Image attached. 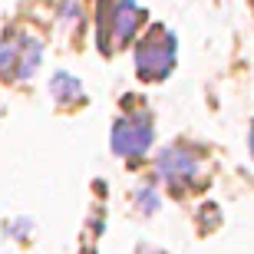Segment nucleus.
Instances as JSON below:
<instances>
[{"mask_svg": "<svg viewBox=\"0 0 254 254\" xmlns=\"http://www.w3.org/2000/svg\"><path fill=\"white\" fill-rule=\"evenodd\" d=\"M195 172H198V159L189 149H182V145L159 155V175L165 182H189V179H195Z\"/></svg>", "mask_w": 254, "mask_h": 254, "instance_id": "20e7f679", "label": "nucleus"}, {"mask_svg": "<svg viewBox=\"0 0 254 254\" xmlns=\"http://www.w3.org/2000/svg\"><path fill=\"white\" fill-rule=\"evenodd\" d=\"M251 155H254V129H251Z\"/></svg>", "mask_w": 254, "mask_h": 254, "instance_id": "423d86ee", "label": "nucleus"}, {"mask_svg": "<svg viewBox=\"0 0 254 254\" xmlns=\"http://www.w3.org/2000/svg\"><path fill=\"white\" fill-rule=\"evenodd\" d=\"M135 66H139V76L145 79H165L175 66V37L165 33L162 27H152V33L139 43Z\"/></svg>", "mask_w": 254, "mask_h": 254, "instance_id": "f257e3e1", "label": "nucleus"}, {"mask_svg": "<svg viewBox=\"0 0 254 254\" xmlns=\"http://www.w3.org/2000/svg\"><path fill=\"white\" fill-rule=\"evenodd\" d=\"M113 17H116V43H126V40L135 33L142 13H139V7H135V3H129V0H119Z\"/></svg>", "mask_w": 254, "mask_h": 254, "instance_id": "39448f33", "label": "nucleus"}, {"mask_svg": "<svg viewBox=\"0 0 254 254\" xmlns=\"http://www.w3.org/2000/svg\"><path fill=\"white\" fill-rule=\"evenodd\" d=\"M40 57H43L40 40L13 33V37H7L0 43V76L3 79H27L37 69Z\"/></svg>", "mask_w": 254, "mask_h": 254, "instance_id": "f03ea898", "label": "nucleus"}, {"mask_svg": "<svg viewBox=\"0 0 254 254\" xmlns=\"http://www.w3.org/2000/svg\"><path fill=\"white\" fill-rule=\"evenodd\" d=\"M152 145V126L145 119H119L113 129V149L119 155H142Z\"/></svg>", "mask_w": 254, "mask_h": 254, "instance_id": "7ed1b4c3", "label": "nucleus"}]
</instances>
